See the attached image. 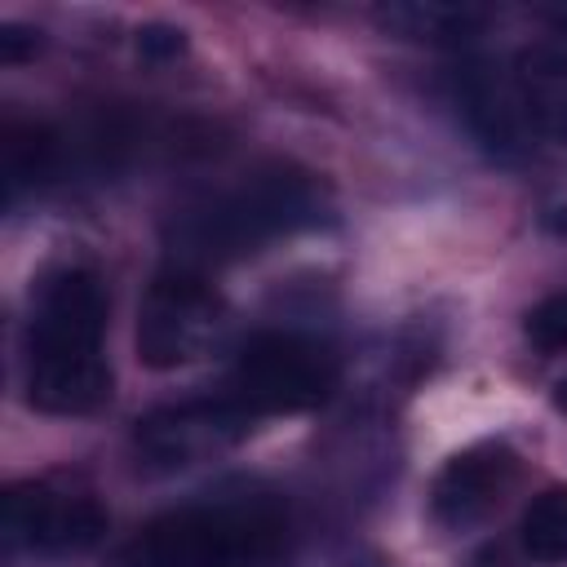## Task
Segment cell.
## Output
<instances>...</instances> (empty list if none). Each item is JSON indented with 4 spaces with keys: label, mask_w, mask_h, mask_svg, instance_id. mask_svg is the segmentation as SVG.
<instances>
[{
    "label": "cell",
    "mask_w": 567,
    "mask_h": 567,
    "mask_svg": "<svg viewBox=\"0 0 567 567\" xmlns=\"http://www.w3.org/2000/svg\"><path fill=\"white\" fill-rule=\"evenodd\" d=\"M106 292L84 266H58L31 288L22 323V390L49 416H84L111 399V363L102 354Z\"/></svg>",
    "instance_id": "6da1fadb"
},
{
    "label": "cell",
    "mask_w": 567,
    "mask_h": 567,
    "mask_svg": "<svg viewBox=\"0 0 567 567\" xmlns=\"http://www.w3.org/2000/svg\"><path fill=\"white\" fill-rule=\"evenodd\" d=\"M328 217V195L315 173L297 164H261L230 186H213L168 217V248L173 266H208L261 252L266 244L319 226Z\"/></svg>",
    "instance_id": "7a4b0ae2"
},
{
    "label": "cell",
    "mask_w": 567,
    "mask_h": 567,
    "mask_svg": "<svg viewBox=\"0 0 567 567\" xmlns=\"http://www.w3.org/2000/svg\"><path fill=\"white\" fill-rule=\"evenodd\" d=\"M292 523L275 492L239 487L186 501L151 518L128 545L124 567H279Z\"/></svg>",
    "instance_id": "3957f363"
},
{
    "label": "cell",
    "mask_w": 567,
    "mask_h": 567,
    "mask_svg": "<svg viewBox=\"0 0 567 567\" xmlns=\"http://www.w3.org/2000/svg\"><path fill=\"white\" fill-rule=\"evenodd\" d=\"M341 363L332 346L288 332V328H266L252 332L230 368V399L257 421V416H284V412H310L328 403L337 390Z\"/></svg>",
    "instance_id": "277c9868"
},
{
    "label": "cell",
    "mask_w": 567,
    "mask_h": 567,
    "mask_svg": "<svg viewBox=\"0 0 567 567\" xmlns=\"http://www.w3.org/2000/svg\"><path fill=\"white\" fill-rule=\"evenodd\" d=\"M226 332V306L199 270H159L137 306V359L155 372L204 359Z\"/></svg>",
    "instance_id": "5b68a950"
},
{
    "label": "cell",
    "mask_w": 567,
    "mask_h": 567,
    "mask_svg": "<svg viewBox=\"0 0 567 567\" xmlns=\"http://www.w3.org/2000/svg\"><path fill=\"white\" fill-rule=\"evenodd\" d=\"M4 536L13 549L44 558L84 554L106 536V509L97 505L93 492L53 478L18 483L4 496Z\"/></svg>",
    "instance_id": "8992f818"
},
{
    "label": "cell",
    "mask_w": 567,
    "mask_h": 567,
    "mask_svg": "<svg viewBox=\"0 0 567 567\" xmlns=\"http://www.w3.org/2000/svg\"><path fill=\"white\" fill-rule=\"evenodd\" d=\"M252 416L230 399H182L168 408H155L151 416L137 421L133 430V447L137 461L146 470H186L199 465L217 452H226L230 443H239L248 434Z\"/></svg>",
    "instance_id": "52a82bcc"
},
{
    "label": "cell",
    "mask_w": 567,
    "mask_h": 567,
    "mask_svg": "<svg viewBox=\"0 0 567 567\" xmlns=\"http://www.w3.org/2000/svg\"><path fill=\"white\" fill-rule=\"evenodd\" d=\"M514 478H518V456L509 443H501V439L470 443L456 456H447V465L434 474L430 514L439 527L465 532L501 505V496L514 487Z\"/></svg>",
    "instance_id": "ba28073f"
},
{
    "label": "cell",
    "mask_w": 567,
    "mask_h": 567,
    "mask_svg": "<svg viewBox=\"0 0 567 567\" xmlns=\"http://www.w3.org/2000/svg\"><path fill=\"white\" fill-rule=\"evenodd\" d=\"M456 102H461L470 128L483 137V146H492L496 155L527 151L536 115L527 106L518 75H505L487 62H470L456 71Z\"/></svg>",
    "instance_id": "9c48e42d"
},
{
    "label": "cell",
    "mask_w": 567,
    "mask_h": 567,
    "mask_svg": "<svg viewBox=\"0 0 567 567\" xmlns=\"http://www.w3.org/2000/svg\"><path fill=\"white\" fill-rule=\"evenodd\" d=\"M377 22L399 35V40H416V44H439V49H461L470 40L483 35L487 13L474 4H439V0H403V4H385L377 9Z\"/></svg>",
    "instance_id": "30bf717a"
},
{
    "label": "cell",
    "mask_w": 567,
    "mask_h": 567,
    "mask_svg": "<svg viewBox=\"0 0 567 567\" xmlns=\"http://www.w3.org/2000/svg\"><path fill=\"white\" fill-rule=\"evenodd\" d=\"M62 146L58 137L35 120H9L4 124V204L13 208L27 190H40L58 173Z\"/></svg>",
    "instance_id": "8fae6325"
},
{
    "label": "cell",
    "mask_w": 567,
    "mask_h": 567,
    "mask_svg": "<svg viewBox=\"0 0 567 567\" xmlns=\"http://www.w3.org/2000/svg\"><path fill=\"white\" fill-rule=\"evenodd\" d=\"M518 536L536 563L545 567L567 563V487H545L540 496H532V505L523 509Z\"/></svg>",
    "instance_id": "7c38bea8"
},
{
    "label": "cell",
    "mask_w": 567,
    "mask_h": 567,
    "mask_svg": "<svg viewBox=\"0 0 567 567\" xmlns=\"http://www.w3.org/2000/svg\"><path fill=\"white\" fill-rule=\"evenodd\" d=\"M523 332L536 350L563 354L567 350V292H549L545 301H536L523 319Z\"/></svg>",
    "instance_id": "4fadbf2b"
},
{
    "label": "cell",
    "mask_w": 567,
    "mask_h": 567,
    "mask_svg": "<svg viewBox=\"0 0 567 567\" xmlns=\"http://www.w3.org/2000/svg\"><path fill=\"white\" fill-rule=\"evenodd\" d=\"M186 49V35L177 27H164V22H146L137 31V53L151 58V62H164V58H177Z\"/></svg>",
    "instance_id": "5bb4252c"
},
{
    "label": "cell",
    "mask_w": 567,
    "mask_h": 567,
    "mask_svg": "<svg viewBox=\"0 0 567 567\" xmlns=\"http://www.w3.org/2000/svg\"><path fill=\"white\" fill-rule=\"evenodd\" d=\"M27 49H35V31H27V27H18V22H4V27H0V58H4V62H18Z\"/></svg>",
    "instance_id": "9a60e30c"
},
{
    "label": "cell",
    "mask_w": 567,
    "mask_h": 567,
    "mask_svg": "<svg viewBox=\"0 0 567 567\" xmlns=\"http://www.w3.org/2000/svg\"><path fill=\"white\" fill-rule=\"evenodd\" d=\"M549 226H554V230H563V235H567V208H554V217H549Z\"/></svg>",
    "instance_id": "2e32d148"
},
{
    "label": "cell",
    "mask_w": 567,
    "mask_h": 567,
    "mask_svg": "<svg viewBox=\"0 0 567 567\" xmlns=\"http://www.w3.org/2000/svg\"><path fill=\"white\" fill-rule=\"evenodd\" d=\"M554 403H558V408H563V412H567V377H563V381H558V385H554Z\"/></svg>",
    "instance_id": "e0dca14e"
},
{
    "label": "cell",
    "mask_w": 567,
    "mask_h": 567,
    "mask_svg": "<svg viewBox=\"0 0 567 567\" xmlns=\"http://www.w3.org/2000/svg\"><path fill=\"white\" fill-rule=\"evenodd\" d=\"M554 18H558V22H563V27H567V9H558V13H554Z\"/></svg>",
    "instance_id": "ac0fdd59"
}]
</instances>
